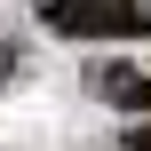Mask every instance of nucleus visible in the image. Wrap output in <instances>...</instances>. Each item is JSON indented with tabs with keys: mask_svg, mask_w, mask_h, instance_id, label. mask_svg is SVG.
<instances>
[{
	"mask_svg": "<svg viewBox=\"0 0 151 151\" xmlns=\"http://www.w3.org/2000/svg\"><path fill=\"white\" fill-rule=\"evenodd\" d=\"M40 16L48 32H72V40H143L151 32V8L135 0H48Z\"/></svg>",
	"mask_w": 151,
	"mask_h": 151,
	"instance_id": "f257e3e1",
	"label": "nucleus"
},
{
	"mask_svg": "<svg viewBox=\"0 0 151 151\" xmlns=\"http://www.w3.org/2000/svg\"><path fill=\"white\" fill-rule=\"evenodd\" d=\"M96 96H104V104H119V111H143V104H151V72L104 64V72H96Z\"/></svg>",
	"mask_w": 151,
	"mask_h": 151,
	"instance_id": "f03ea898",
	"label": "nucleus"
},
{
	"mask_svg": "<svg viewBox=\"0 0 151 151\" xmlns=\"http://www.w3.org/2000/svg\"><path fill=\"white\" fill-rule=\"evenodd\" d=\"M127 151H151V127H135V135H127Z\"/></svg>",
	"mask_w": 151,
	"mask_h": 151,
	"instance_id": "7ed1b4c3",
	"label": "nucleus"
}]
</instances>
